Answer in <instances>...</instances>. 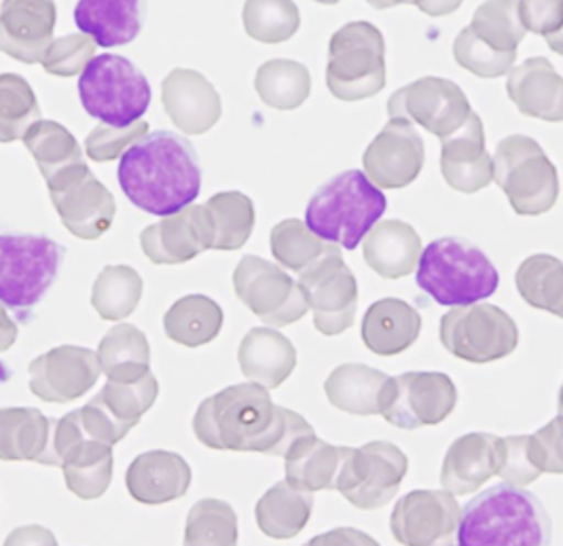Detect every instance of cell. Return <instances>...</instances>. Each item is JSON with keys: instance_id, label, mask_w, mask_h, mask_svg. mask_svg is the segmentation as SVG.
I'll list each match as a JSON object with an SVG mask.
<instances>
[{"instance_id": "cell-1", "label": "cell", "mask_w": 563, "mask_h": 546, "mask_svg": "<svg viewBox=\"0 0 563 546\" xmlns=\"http://www.w3.org/2000/svg\"><path fill=\"white\" fill-rule=\"evenodd\" d=\"M194 432L210 449L284 458L288 447L313 428L303 415L274 403L267 388L249 381L199 404Z\"/></svg>"}, {"instance_id": "cell-2", "label": "cell", "mask_w": 563, "mask_h": 546, "mask_svg": "<svg viewBox=\"0 0 563 546\" xmlns=\"http://www.w3.org/2000/svg\"><path fill=\"white\" fill-rule=\"evenodd\" d=\"M125 198L148 214L169 216L198 200L201 168L194 144L157 130L132 144L117 168Z\"/></svg>"}, {"instance_id": "cell-3", "label": "cell", "mask_w": 563, "mask_h": 546, "mask_svg": "<svg viewBox=\"0 0 563 546\" xmlns=\"http://www.w3.org/2000/svg\"><path fill=\"white\" fill-rule=\"evenodd\" d=\"M551 538V519L540 500L510 483L475 495L464 506L457 527L462 546H542Z\"/></svg>"}, {"instance_id": "cell-4", "label": "cell", "mask_w": 563, "mask_h": 546, "mask_svg": "<svg viewBox=\"0 0 563 546\" xmlns=\"http://www.w3.org/2000/svg\"><path fill=\"white\" fill-rule=\"evenodd\" d=\"M388 200L366 174L358 170L333 176L311 196L306 225L324 242L354 250L384 216Z\"/></svg>"}, {"instance_id": "cell-5", "label": "cell", "mask_w": 563, "mask_h": 546, "mask_svg": "<svg viewBox=\"0 0 563 546\" xmlns=\"http://www.w3.org/2000/svg\"><path fill=\"white\" fill-rule=\"evenodd\" d=\"M418 287L439 305H471L489 299L500 285L496 265L462 237H439L422 250Z\"/></svg>"}, {"instance_id": "cell-6", "label": "cell", "mask_w": 563, "mask_h": 546, "mask_svg": "<svg viewBox=\"0 0 563 546\" xmlns=\"http://www.w3.org/2000/svg\"><path fill=\"white\" fill-rule=\"evenodd\" d=\"M79 98L87 115L114 127H128L148 111L153 91L134 62L102 54L85 68Z\"/></svg>"}, {"instance_id": "cell-7", "label": "cell", "mask_w": 563, "mask_h": 546, "mask_svg": "<svg viewBox=\"0 0 563 546\" xmlns=\"http://www.w3.org/2000/svg\"><path fill=\"white\" fill-rule=\"evenodd\" d=\"M329 91L343 102H361L386 87V41L368 22L339 29L329 43Z\"/></svg>"}, {"instance_id": "cell-8", "label": "cell", "mask_w": 563, "mask_h": 546, "mask_svg": "<svg viewBox=\"0 0 563 546\" xmlns=\"http://www.w3.org/2000/svg\"><path fill=\"white\" fill-rule=\"evenodd\" d=\"M494 178L519 216H540L560 198V176L534 138L512 134L496 146Z\"/></svg>"}, {"instance_id": "cell-9", "label": "cell", "mask_w": 563, "mask_h": 546, "mask_svg": "<svg viewBox=\"0 0 563 546\" xmlns=\"http://www.w3.org/2000/svg\"><path fill=\"white\" fill-rule=\"evenodd\" d=\"M64 259V248L34 233L0 235V303L24 312L54 287Z\"/></svg>"}, {"instance_id": "cell-10", "label": "cell", "mask_w": 563, "mask_h": 546, "mask_svg": "<svg viewBox=\"0 0 563 546\" xmlns=\"http://www.w3.org/2000/svg\"><path fill=\"white\" fill-rule=\"evenodd\" d=\"M441 344L451 356L485 365L510 356L519 345V328L505 310L489 303L455 305L441 317Z\"/></svg>"}, {"instance_id": "cell-11", "label": "cell", "mask_w": 563, "mask_h": 546, "mask_svg": "<svg viewBox=\"0 0 563 546\" xmlns=\"http://www.w3.org/2000/svg\"><path fill=\"white\" fill-rule=\"evenodd\" d=\"M407 470V456L388 441H371L361 449L343 447L335 489L352 506L375 511L395 500Z\"/></svg>"}, {"instance_id": "cell-12", "label": "cell", "mask_w": 563, "mask_h": 546, "mask_svg": "<svg viewBox=\"0 0 563 546\" xmlns=\"http://www.w3.org/2000/svg\"><path fill=\"white\" fill-rule=\"evenodd\" d=\"M299 287L303 288L313 312V326L322 335L335 337L354 326L358 282L341 257L338 244H329V248L301 271Z\"/></svg>"}, {"instance_id": "cell-13", "label": "cell", "mask_w": 563, "mask_h": 546, "mask_svg": "<svg viewBox=\"0 0 563 546\" xmlns=\"http://www.w3.org/2000/svg\"><path fill=\"white\" fill-rule=\"evenodd\" d=\"M238 299L269 326H288L308 314L310 303L303 288L282 267L261 259L244 257L233 271Z\"/></svg>"}, {"instance_id": "cell-14", "label": "cell", "mask_w": 563, "mask_h": 546, "mask_svg": "<svg viewBox=\"0 0 563 546\" xmlns=\"http://www.w3.org/2000/svg\"><path fill=\"white\" fill-rule=\"evenodd\" d=\"M457 404V390L450 375L409 371L390 377L382 417L400 431H418L445 422Z\"/></svg>"}, {"instance_id": "cell-15", "label": "cell", "mask_w": 563, "mask_h": 546, "mask_svg": "<svg viewBox=\"0 0 563 546\" xmlns=\"http://www.w3.org/2000/svg\"><path fill=\"white\" fill-rule=\"evenodd\" d=\"M62 225L79 239H100L113 227V193L85 166L77 164L47 182Z\"/></svg>"}, {"instance_id": "cell-16", "label": "cell", "mask_w": 563, "mask_h": 546, "mask_svg": "<svg viewBox=\"0 0 563 546\" xmlns=\"http://www.w3.org/2000/svg\"><path fill=\"white\" fill-rule=\"evenodd\" d=\"M471 113L473 109L462 87L441 77L418 79L416 83L400 87L388 100L390 119L398 116L418 123L439 138L460 130Z\"/></svg>"}, {"instance_id": "cell-17", "label": "cell", "mask_w": 563, "mask_h": 546, "mask_svg": "<svg viewBox=\"0 0 563 546\" xmlns=\"http://www.w3.org/2000/svg\"><path fill=\"white\" fill-rule=\"evenodd\" d=\"M462 519L455 495L443 489H416L396 502L390 532L405 546L453 545Z\"/></svg>"}, {"instance_id": "cell-18", "label": "cell", "mask_w": 563, "mask_h": 546, "mask_svg": "<svg viewBox=\"0 0 563 546\" xmlns=\"http://www.w3.org/2000/svg\"><path fill=\"white\" fill-rule=\"evenodd\" d=\"M30 392L45 403H73L87 394L102 374L98 354L59 345L30 363Z\"/></svg>"}, {"instance_id": "cell-19", "label": "cell", "mask_w": 563, "mask_h": 546, "mask_svg": "<svg viewBox=\"0 0 563 546\" xmlns=\"http://www.w3.org/2000/svg\"><path fill=\"white\" fill-rule=\"evenodd\" d=\"M423 159L420 132L413 123L395 116L366 146L363 168L377 189H405L422 172Z\"/></svg>"}, {"instance_id": "cell-20", "label": "cell", "mask_w": 563, "mask_h": 546, "mask_svg": "<svg viewBox=\"0 0 563 546\" xmlns=\"http://www.w3.org/2000/svg\"><path fill=\"white\" fill-rule=\"evenodd\" d=\"M56 22L54 0H2L0 52L24 64H41L54 43Z\"/></svg>"}, {"instance_id": "cell-21", "label": "cell", "mask_w": 563, "mask_h": 546, "mask_svg": "<svg viewBox=\"0 0 563 546\" xmlns=\"http://www.w3.org/2000/svg\"><path fill=\"white\" fill-rule=\"evenodd\" d=\"M142 253L155 265H180L212 250L206 208L191 203L141 233Z\"/></svg>"}, {"instance_id": "cell-22", "label": "cell", "mask_w": 563, "mask_h": 546, "mask_svg": "<svg viewBox=\"0 0 563 546\" xmlns=\"http://www.w3.org/2000/svg\"><path fill=\"white\" fill-rule=\"evenodd\" d=\"M162 102L172 123L187 136L210 132L223 115V102L201 73L174 68L162 83Z\"/></svg>"}, {"instance_id": "cell-23", "label": "cell", "mask_w": 563, "mask_h": 546, "mask_svg": "<svg viewBox=\"0 0 563 546\" xmlns=\"http://www.w3.org/2000/svg\"><path fill=\"white\" fill-rule=\"evenodd\" d=\"M441 174L460 193H477L494 180V157L485 148L483 121L475 111L460 130L441 138Z\"/></svg>"}, {"instance_id": "cell-24", "label": "cell", "mask_w": 563, "mask_h": 546, "mask_svg": "<svg viewBox=\"0 0 563 546\" xmlns=\"http://www.w3.org/2000/svg\"><path fill=\"white\" fill-rule=\"evenodd\" d=\"M500 466V436L487 432H471L451 443L443 468L441 486L453 495L479 491Z\"/></svg>"}, {"instance_id": "cell-25", "label": "cell", "mask_w": 563, "mask_h": 546, "mask_svg": "<svg viewBox=\"0 0 563 546\" xmlns=\"http://www.w3.org/2000/svg\"><path fill=\"white\" fill-rule=\"evenodd\" d=\"M125 486L130 495L141 504H168L189 491L191 466L183 456L172 452H146L130 464Z\"/></svg>"}, {"instance_id": "cell-26", "label": "cell", "mask_w": 563, "mask_h": 546, "mask_svg": "<svg viewBox=\"0 0 563 546\" xmlns=\"http://www.w3.org/2000/svg\"><path fill=\"white\" fill-rule=\"evenodd\" d=\"M507 91L521 115L562 123L563 77L549 59L530 58L510 68Z\"/></svg>"}, {"instance_id": "cell-27", "label": "cell", "mask_w": 563, "mask_h": 546, "mask_svg": "<svg viewBox=\"0 0 563 546\" xmlns=\"http://www.w3.org/2000/svg\"><path fill=\"white\" fill-rule=\"evenodd\" d=\"M363 255L377 276L398 280L418 269L422 237L405 221H377L363 239Z\"/></svg>"}, {"instance_id": "cell-28", "label": "cell", "mask_w": 563, "mask_h": 546, "mask_svg": "<svg viewBox=\"0 0 563 546\" xmlns=\"http://www.w3.org/2000/svg\"><path fill=\"white\" fill-rule=\"evenodd\" d=\"M238 363L249 381L267 390H276L295 371L297 349L276 328L258 326L249 331L242 339Z\"/></svg>"}, {"instance_id": "cell-29", "label": "cell", "mask_w": 563, "mask_h": 546, "mask_svg": "<svg viewBox=\"0 0 563 546\" xmlns=\"http://www.w3.org/2000/svg\"><path fill=\"white\" fill-rule=\"evenodd\" d=\"M146 0H79L75 24L100 47L132 43L144 26Z\"/></svg>"}, {"instance_id": "cell-30", "label": "cell", "mask_w": 563, "mask_h": 546, "mask_svg": "<svg viewBox=\"0 0 563 546\" xmlns=\"http://www.w3.org/2000/svg\"><path fill=\"white\" fill-rule=\"evenodd\" d=\"M422 331L420 312L402 299H379L363 317V342L377 356H398L418 342Z\"/></svg>"}, {"instance_id": "cell-31", "label": "cell", "mask_w": 563, "mask_h": 546, "mask_svg": "<svg viewBox=\"0 0 563 546\" xmlns=\"http://www.w3.org/2000/svg\"><path fill=\"white\" fill-rule=\"evenodd\" d=\"M54 422L38 409H0V460L38 461L47 466Z\"/></svg>"}, {"instance_id": "cell-32", "label": "cell", "mask_w": 563, "mask_h": 546, "mask_svg": "<svg viewBox=\"0 0 563 546\" xmlns=\"http://www.w3.org/2000/svg\"><path fill=\"white\" fill-rule=\"evenodd\" d=\"M343 461V447H335L316 436V432L299 436L284 454L286 481L301 491L335 489Z\"/></svg>"}, {"instance_id": "cell-33", "label": "cell", "mask_w": 563, "mask_h": 546, "mask_svg": "<svg viewBox=\"0 0 563 546\" xmlns=\"http://www.w3.org/2000/svg\"><path fill=\"white\" fill-rule=\"evenodd\" d=\"M390 377L373 367L347 363L341 365L324 381L329 403L352 415H377L386 399Z\"/></svg>"}, {"instance_id": "cell-34", "label": "cell", "mask_w": 563, "mask_h": 546, "mask_svg": "<svg viewBox=\"0 0 563 546\" xmlns=\"http://www.w3.org/2000/svg\"><path fill=\"white\" fill-rule=\"evenodd\" d=\"M313 509L310 491L292 488L288 481L276 483L256 502L254 515L258 530L276 541H290L303 532Z\"/></svg>"}, {"instance_id": "cell-35", "label": "cell", "mask_w": 563, "mask_h": 546, "mask_svg": "<svg viewBox=\"0 0 563 546\" xmlns=\"http://www.w3.org/2000/svg\"><path fill=\"white\" fill-rule=\"evenodd\" d=\"M223 310L203 294L178 299L164 316V331L174 344L199 347L219 337L223 328Z\"/></svg>"}, {"instance_id": "cell-36", "label": "cell", "mask_w": 563, "mask_h": 546, "mask_svg": "<svg viewBox=\"0 0 563 546\" xmlns=\"http://www.w3.org/2000/svg\"><path fill=\"white\" fill-rule=\"evenodd\" d=\"M100 369L113 381H136L151 371V345L141 328L117 324L98 347Z\"/></svg>"}, {"instance_id": "cell-37", "label": "cell", "mask_w": 563, "mask_h": 546, "mask_svg": "<svg viewBox=\"0 0 563 546\" xmlns=\"http://www.w3.org/2000/svg\"><path fill=\"white\" fill-rule=\"evenodd\" d=\"M254 89L269 109L295 111L310 98V70L295 59H269L256 70Z\"/></svg>"}, {"instance_id": "cell-38", "label": "cell", "mask_w": 563, "mask_h": 546, "mask_svg": "<svg viewBox=\"0 0 563 546\" xmlns=\"http://www.w3.org/2000/svg\"><path fill=\"white\" fill-rule=\"evenodd\" d=\"M212 231V250H240L254 230V203L240 191L212 196L203 203Z\"/></svg>"}, {"instance_id": "cell-39", "label": "cell", "mask_w": 563, "mask_h": 546, "mask_svg": "<svg viewBox=\"0 0 563 546\" xmlns=\"http://www.w3.org/2000/svg\"><path fill=\"white\" fill-rule=\"evenodd\" d=\"M24 144L34 157L45 182L70 166L84 164V148L77 138L57 121H36L24 134Z\"/></svg>"}, {"instance_id": "cell-40", "label": "cell", "mask_w": 563, "mask_h": 546, "mask_svg": "<svg viewBox=\"0 0 563 546\" xmlns=\"http://www.w3.org/2000/svg\"><path fill=\"white\" fill-rule=\"evenodd\" d=\"M521 299L534 308L563 320V263L553 255H532L515 276Z\"/></svg>"}, {"instance_id": "cell-41", "label": "cell", "mask_w": 563, "mask_h": 546, "mask_svg": "<svg viewBox=\"0 0 563 546\" xmlns=\"http://www.w3.org/2000/svg\"><path fill=\"white\" fill-rule=\"evenodd\" d=\"M141 299V274L128 265H107L91 290V305L107 322H121L132 316Z\"/></svg>"}, {"instance_id": "cell-42", "label": "cell", "mask_w": 563, "mask_h": 546, "mask_svg": "<svg viewBox=\"0 0 563 546\" xmlns=\"http://www.w3.org/2000/svg\"><path fill=\"white\" fill-rule=\"evenodd\" d=\"M242 20L246 34L267 45L292 38L301 26V13L295 0H246Z\"/></svg>"}, {"instance_id": "cell-43", "label": "cell", "mask_w": 563, "mask_h": 546, "mask_svg": "<svg viewBox=\"0 0 563 546\" xmlns=\"http://www.w3.org/2000/svg\"><path fill=\"white\" fill-rule=\"evenodd\" d=\"M36 121L41 107L29 81L13 73L0 75V143L22 141Z\"/></svg>"}, {"instance_id": "cell-44", "label": "cell", "mask_w": 563, "mask_h": 546, "mask_svg": "<svg viewBox=\"0 0 563 546\" xmlns=\"http://www.w3.org/2000/svg\"><path fill=\"white\" fill-rule=\"evenodd\" d=\"M468 29L483 43L505 54L517 52L528 32L521 24L517 0H485L475 11L473 24Z\"/></svg>"}, {"instance_id": "cell-45", "label": "cell", "mask_w": 563, "mask_h": 546, "mask_svg": "<svg viewBox=\"0 0 563 546\" xmlns=\"http://www.w3.org/2000/svg\"><path fill=\"white\" fill-rule=\"evenodd\" d=\"M159 394V383L155 375L148 374L136 381H113L109 379L96 401L102 404L117 422L128 428H136L142 415L155 404Z\"/></svg>"}, {"instance_id": "cell-46", "label": "cell", "mask_w": 563, "mask_h": 546, "mask_svg": "<svg viewBox=\"0 0 563 546\" xmlns=\"http://www.w3.org/2000/svg\"><path fill=\"white\" fill-rule=\"evenodd\" d=\"M185 545H238V517L231 504L217 498L199 500L187 517Z\"/></svg>"}, {"instance_id": "cell-47", "label": "cell", "mask_w": 563, "mask_h": 546, "mask_svg": "<svg viewBox=\"0 0 563 546\" xmlns=\"http://www.w3.org/2000/svg\"><path fill=\"white\" fill-rule=\"evenodd\" d=\"M331 242H324L299 219H286L278 223L272 235L269 246L272 255L280 263L284 269L303 271L308 265L318 259Z\"/></svg>"}, {"instance_id": "cell-48", "label": "cell", "mask_w": 563, "mask_h": 546, "mask_svg": "<svg viewBox=\"0 0 563 546\" xmlns=\"http://www.w3.org/2000/svg\"><path fill=\"white\" fill-rule=\"evenodd\" d=\"M453 58L464 70L477 75L481 79H498L508 75L517 59V52H496L494 47L477 38L473 30L464 29L453 41Z\"/></svg>"}, {"instance_id": "cell-49", "label": "cell", "mask_w": 563, "mask_h": 546, "mask_svg": "<svg viewBox=\"0 0 563 546\" xmlns=\"http://www.w3.org/2000/svg\"><path fill=\"white\" fill-rule=\"evenodd\" d=\"M96 45L98 43L85 32L66 34L62 38H54V43L49 45L41 64H43L45 73L56 75V77L84 75L89 62L96 58Z\"/></svg>"}, {"instance_id": "cell-50", "label": "cell", "mask_w": 563, "mask_h": 546, "mask_svg": "<svg viewBox=\"0 0 563 546\" xmlns=\"http://www.w3.org/2000/svg\"><path fill=\"white\" fill-rule=\"evenodd\" d=\"M542 468L536 460L532 436L515 434L500 438V466L498 477H503L510 486L526 488L538 481Z\"/></svg>"}, {"instance_id": "cell-51", "label": "cell", "mask_w": 563, "mask_h": 546, "mask_svg": "<svg viewBox=\"0 0 563 546\" xmlns=\"http://www.w3.org/2000/svg\"><path fill=\"white\" fill-rule=\"evenodd\" d=\"M144 134H148V123L144 119L134 121L128 127H114L109 123H100L89 132L85 141V153L89 159L98 164H107L121 157L132 144L139 143Z\"/></svg>"}, {"instance_id": "cell-52", "label": "cell", "mask_w": 563, "mask_h": 546, "mask_svg": "<svg viewBox=\"0 0 563 546\" xmlns=\"http://www.w3.org/2000/svg\"><path fill=\"white\" fill-rule=\"evenodd\" d=\"M66 488L70 489L81 500H96L107 493V489L113 481V456L104 460L62 468Z\"/></svg>"}, {"instance_id": "cell-53", "label": "cell", "mask_w": 563, "mask_h": 546, "mask_svg": "<svg viewBox=\"0 0 563 546\" xmlns=\"http://www.w3.org/2000/svg\"><path fill=\"white\" fill-rule=\"evenodd\" d=\"M532 445L542 472L563 475V413L532 434Z\"/></svg>"}, {"instance_id": "cell-54", "label": "cell", "mask_w": 563, "mask_h": 546, "mask_svg": "<svg viewBox=\"0 0 563 546\" xmlns=\"http://www.w3.org/2000/svg\"><path fill=\"white\" fill-rule=\"evenodd\" d=\"M519 18L528 32L549 36L563 26V0H519Z\"/></svg>"}, {"instance_id": "cell-55", "label": "cell", "mask_w": 563, "mask_h": 546, "mask_svg": "<svg viewBox=\"0 0 563 546\" xmlns=\"http://www.w3.org/2000/svg\"><path fill=\"white\" fill-rule=\"evenodd\" d=\"M4 545H57L56 536L41 525H26L13 532Z\"/></svg>"}, {"instance_id": "cell-56", "label": "cell", "mask_w": 563, "mask_h": 546, "mask_svg": "<svg viewBox=\"0 0 563 546\" xmlns=\"http://www.w3.org/2000/svg\"><path fill=\"white\" fill-rule=\"evenodd\" d=\"M464 0H413V4L428 18H448L462 7Z\"/></svg>"}, {"instance_id": "cell-57", "label": "cell", "mask_w": 563, "mask_h": 546, "mask_svg": "<svg viewBox=\"0 0 563 546\" xmlns=\"http://www.w3.org/2000/svg\"><path fill=\"white\" fill-rule=\"evenodd\" d=\"M15 342H18V324L9 317L4 305L0 303V354L7 352Z\"/></svg>"}, {"instance_id": "cell-58", "label": "cell", "mask_w": 563, "mask_h": 546, "mask_svg": "<svg viewBox=\"0 0 563 546\" xmlns=\"http://www.w3.org/2000/svg\"><path fill=\"white\" fill-rule=\"evenodd\" d=\"M544 38H547V43H549L551 52H555V54L563 56V26L562 29L558 30V32H553V34L544 36Z\"/></svg>"}, {"instance_id": "cell-59", "label": "cell", "mask_w": 563, "mask_h": 546, "mask_svg": "<svg viewBox=\"0 0 563 546\" xmlns=\"http://www.w3.org/2000/svg\"><path fill=\"white\" fill-rule=\"evenodd\" d=\"M373 9H390L396 4H413V0H366Z\"/></svg>"}, {"instance_id": "cell-60", "label": "cell", "mask_w": 563, "mask_h": 546, "mask_svg": "<svg viewBox=\"0 0 563 546\" xmlns=\"http://www.w3.org/2000/svg\"><path fill=\"white\" fill-rule=\"evenodd\" d=\"M316 2H320V4H338L339 0H316Z\"/></svg>"}, {"instance_id": "cell-61", "label": "cell", "mask_w": 563, "mask_h": 546, "mask_svg": "<svg viewBox=\"0 0 563 546\" xmlns=\"http://www.w3.org/2000/svg\"><path fill=\"white\" fill-rule=\"evenodd\" d=\"M560 413H563V386L562 390H560Z\"/></svg>"}]
</instances>
